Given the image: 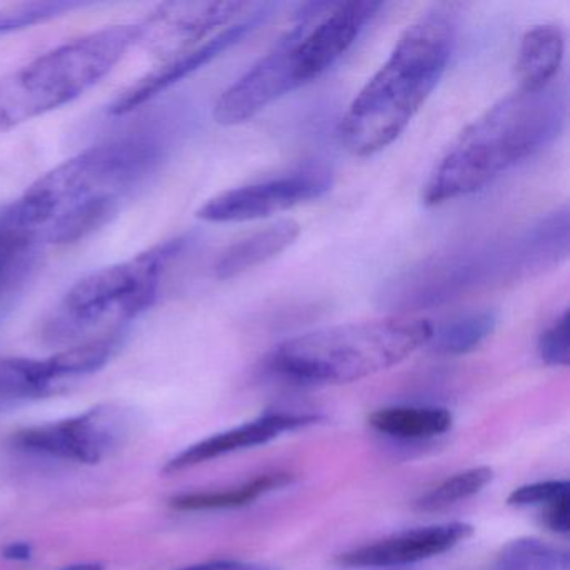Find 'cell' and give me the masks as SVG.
<instances>
[{"label":"cell","mask_w":570,"mask_h":570,"mask_svg":"<svg viewBox=\"0 0 570 570\" xmlns=\"http://www.w3.org/2000/svg\"><path fill=\"white\" fill-rule=\"evenodd\" d=\"M163 158L165 146L148 132L86 149L42 175L0 213V236L38 248L79 242L106 225Z\"/></svg>","instance_id":"1"},{"label":"cell","mask_w":570,"mask_h":570,"mask_svg":"<svg viewBox=\"0 0 570 570\" xmlns=\"http://www.w3.org/2000/svg\"><path fill=\"white\" fill-rule=\"evenodd\" d=\"M455 6H433L405 29L392 55L350 105L340 139L366 158L392 145L445 75L459 31Z\"/></svg>","instance_id":"2"},{"label":"cell","mask_w":570,"mask_h":570,"mask_svg":"<svg viewBox=\"0 0 570 570\" xmlns=\"http://www.w3.org/2000/svg\"><path fill=\"white\" fill-rule=\"evenodd\" d=\"M567 112V88L557 81L500 99L450 146L423 188V203L440 206L485 188L549 146L566 126Z\"/></svg>","instance_id":"3"},{"label":"cell","mask_w":570,"mask_h":570,"mask_svg":"<svg viewBox=\"0 0 570 570\" xmlns=\"http://www.w3.org/2000/svg\"><path fill=\"white\" fill-rule=\"evenodd\" d=\"M429 320L389 316L326 326L275 346L268 368L298 385H343L399 365L429 345Z\"/></svg>","instance_id":"4"},{"label":"cell","mask_w":570,"mask_h":570,"mask_svg":"<svg viewBox=\"0 0 570 570\" xmlns=\"http://www.w3.org/2000/svg\"><path fill=\"white\" fill-rule=\"evenodd\" d=\"M352 22L328 11L323 2L299 6L292 29L215 106L222 126L255 118L283 96L322 78L355 45Z\"/></svg>","instance_id":"5"},{"label":"cell","mask_w":570,"mask_h":570,"mask_svg":"<svg viewBox=\"0 0 570 570\" xmlns=\"http://www.w3.org/2000/svg\"><path fill=\"white\" fill-rule=\"evenodd\" d=\"M181 248L183 239H171L79 279L42 323V342L68 348L119 335L126 323L155 305Z\"/></svg>","instance_id":"6"},{"label":"cell","mask_w":570,"mask_h":570,"mask_svg":"<svg viewBox=\"0 0 570 570\" xmlns=\"http://www.w3.org/2000/svg\"><path fill=\"white\" fill-rule=\"evenodd\" d=\"M139 41V24L72 39L0 78V131L71 105L102 81Z\"/></svg>","instance_id":"7"},{"label":"cell","mask_w":570,"mask_h":570,"mask_svg":"<svg viewBox=\"0 0 570 570\" xmlns=\"http://www.w3.org/2000/svg\"><path fill=\"white\" fill-rule=\"evenodd\" d=\"M131 430V412L105 403L69 419L19 430L12 436V445L28 455L96 465L119 452Z\"/></svg>","instance_id":"8"},{"label":"cell","mask_w":570,"mask_h":570,"mask_svg":"<svg viewBox=\"0 0 570 570\" xmlns=\"http://www.w3.org/2000/svg\"><path fill=\"white\" fill-rule=\"evenodd\" d=\"M492 276L513 278V246H476L436 256L400 276L386 289L390 305L429 306L462 295Z\"/></svg>","instance_id":"9"},{"label":"cell","mask_w":570,"mask_h":570,"mask_svg":"<svg viewBox=\"0 0 570 570\" xmlns=\"http://www.w3.org/2000/svg\"><path fill=\"white\" fill-rule=\"evenodd\" d=\"M332 185L333 176L328 168L312 166L292 175L219 193L208 199L196 216L208 223L255 222L322 198Z\"/></svg>","instance_id":"10"},{"label":"cell","mask_w":570,"mask_h":570,"mask_svg":"<svg viewBox=\"0 0 570 570\" xmlns=\"http://www.w3.org/2000/svg\"><path fill=\"white\" fill-rule=\"evenodd\" d=\"M246 9L249 4L229 0L166 2L139 24L138 45L169 61L205 45L218 29L232 28Z\"/></svg>","instance_id":"11"},{"label":"cell","mask_w":570,"mask_h":570,"mask_svg":"<svg viewBox=\"0 0 570 570\" xmlns=\"http://www.w3.org/2000/svg\"><path fill=\"white\" fill-rule=\"evenodd\" d=\"M473 535L466 522L433 523L390 533L336 557L345 569H390L412 566L442 556Z\"/></svg>","instance_id":"12"},{"label":"cell","mask_w":570,"mask_h":570,"mask_svg":"<svg viewBox=\"0 0 570 570\" xmlns=\"http://www.w3.org/2000/svg\"><path fill=\"white\" fill-rule=\"evenodd\" d=\"M320 422L315 413L298 412H266L248 422L239 423L232 429L223 430L215 435L206 436L168 460L165 473H179L193 466L203 465L212 460L242 452V450L255 449L266 445L283 433L296 432Z\"/></svg>","instance_id":"13"},{"label":"cell","mask_w":570,"mask_h":570,"mask_svg":"<svg viewBox=\"0 0 570 570\" xmlns=\"http://www.w3.org/2000/svg\"><path fill=\"white\" fill-rule=\"evenodd\" d=\"M265 14V8L258 9V11L248 16L245 21L236 22L232 28L218 32L215 38L208 39V41L199 46V48L185 52V55L178 56V58L169 59L165 66L156 69V71L149 72L145 78L135 82L131 88L121 92L119 98L112 102L109 112H111L112 116L129 115V112L136 111V109L141 108L146 102L155 99L156 96L168 91L169 88L178 85L183 79L191 76L193 72L205 68L213 59L222 56L223 52L228 51L236 42L242 41L249 31H253V29L262 22Z\"/></svg>","instance_id":"14"},{"label":"cell","mask_w":570,"mask_h":570,"mask_svg":"<svg viewBox=\"0 0 570 570\" xmlns=\"http://www.w3.org/2000/svg\"><path fill=\"white\" fill-rule=\"evenodd\" d=\"M566 51V35L557 24L533 26L523 35L517 52L520 89H542L556 82Z\"/></svg>","instance_id":"15"},{"label":"cell","mask_w":570,"mask_h":570,"mask_svg":"<svg viewBox=\"0 0 570 570\" xmlns=\"http://www.w3.org/2000/svg\"><path fill=\"white\" fill-rule=\"evenodd\" d=\"M298 236V223L293 219H282L275 225L266 226L265 229L239 239L219 256L215 265L216 278H235L269 262L292 246Z\"/></svg>","instance_id":"16"},{"label":"cell","mask_w":570,"mask_h":570,"mask_svg":"<svg viewBox=\"0 0 570 570\" xmlns=\"http://www.w3.org/2000/svg\"><path fill=\"white\" fill-rule=\"evenodd\" d=\"M66 386L52 355L48 358H0V409L45 399Z\"/></svg>","instance_id":"17"},{"label":"cell","mask_w":570,"mask_h":570,"mask_svg":"<svg viewBox=\"0 0 570 570\" xmlns=\"http://www.w3.org/2000/svg\"><path fill=\"white\" fill-rule=\"evenodd\" d=\"M375 432L402 442H422L445 435L453 425L450 410L435 405H393L368 415Z\"/></svg>","instance_id":"18"},{"label":"cell","mask_w":570,"mask_h":570,"mask_svg":"<svg viewBox=\"0 0 570 570\" xmlns=\"http://www.w3.org/2000/svg\"><path fill=\"white\" fill-rule=\"evenodd\" d=\"M293 482L288 472H269L255 476L242 485L212 492L181 493L169 500L173 509L181 512H208V510H233L252 505L256 500Z\"/></svg>","instance_id":"19"},{"label":"cell","mask_w":570,"mask_h":570,"mask_svg":"<svg viewBox=\"0 0 570 570\" xmlns=\"http://www.w3.org/2000/svg\"><path fill=\"white\" fill-rule=\"evenodd\" d=\"M497 326L495 313L489 309L462 313L433 326L429 345L433 352L445 356H462L475 352Z\"/></svg>","instance_id":"20"},{"label":"cell","mask_w":570,"mask_h":570,"mask_svg":"<svg viewBox=\"0 0 570 570\" xmlns=\"http://www.w3.org/2000/svg\"><path fill=\"white\" fill-rule=\"evenodd\" d=\"M492 570H570V556L546 540L520 537L500 549Z\"/></svg>","instance_id":"21"},{"label":"cell","mask_w":570,"mask_h":570,"mask_svg":"<svg viewBox=\"0 0 570 570\" xmlns=\"http://www.w3.org/2000/svg\"><path fill=\"white\" fill-rule=\"evenodd\" d=\"M493 480V470L490 466L480 465L462 470L446 476L443 482L436 483L429 492L415 500V509L419 512H442L463 500L472 499L482 492Z\"/></svg>","instance_id":"22"},{"label":"cell","mask_w":570,"mask_h":570,"mask_svg":"<svg viewBox=\"0 0 570 570\" xmlns=\"http://www.w3.org/2000/svg\"><path fill=\"white\" fill-rule=\"evenodd\" d=\"M86 2L76 0H38V2H22V4L9 6L0 11V38L46 24L62 16L85 9Z\"/></svg>","instance_id":"23"},{"label":"cell","mask_w":570,"mask_h":570,"mask_svg":"<svg viewBox=\"0 0 570 570\" xmlns=\"http://www.w3.org/2000/svg\"><path fill=\"white\" fill-rule=\"evenodd\" d=\"M41 248L31 243L0 236V299L11 295L38 265Z\"/></svg>","instance_id":"24"},{"label":"cell","mask_w":570,"mask_h":570,"mask_svg":"<svg viewBox=\"0 0 570 570\" xmlns=\"http://www.w3.org/2000/svg\"><path fill=\"white\" fill-rule=\"evenodd\" d=\"M567 497H570V483L567 480H542V482L517 487L507 497V505L515 509H529V507L547 509Z\"/></svg>","instance_id":"25"},{"label":"cell","mask_w":570,"mask_h":570,"mask_svg":"<svg viewBox=\"0 0 570 570\" xmlns=\"http://www.w3.org/2000/svg\"><path fill=\"white\" fill-rule=\"evenodd\" d=\"M540 360L549 366H569V316L567 309L543 330L537 343Z\"/></svg>","instance_id":"26"},{"label":"cell","mask_w":570,"mask_h":570,"mask_svg":"<svg viewBox=\"0 0 570 570\" xmlns=\"http://www.w3.org/2000/svg\"><path fill=\"white\" fill-rule=\"evenodd\" d=\"M543 523L552 532L567 535L570 530V497L547 507L546 512H543Z\"/></svg>","instance_id":"27"},{"label":"cell","mask_w":570,"mask_h":570,"mask_svg":"<svg viewBox=\"0 0 570 570\" xmlns=\"http://www.w3.org/2000/svg\"><path fill=\"white\" fill-rule=\"evenodd\" d=\"M178 570H273L265 563L249 562V560L239 559H216L208 562L193 563V566L183 567Z\"/></svg>","instance_id":"28"},{"label":"cell","mask_w":570,"mask_h":570,"mask_svg":"<svg viewBox=\"0 0 570 570\" xmlns=\"http://www.w3.org/2000/svg\"><path fill=\"white\" fill-rule=\"evenodd\" d=\"M2 557L12 562H26L32 557V546L28 542H11L2 550Z\"/></svg>","instance_id":"29"},{"label":"cell","mask_w":570,"mask_h":570,"mask_svg":"<svg viewBox=\"0 0 570 570\" xmlns=\"http://www.w3.org/2000/svg\"><path fill=\"white\" fill-rule=\"evenodd\" d=\"M61 570H105V566L98 562H81L72 563V566L65 567Z\"/></svg>","instance_id":"30"}]
</instances>
